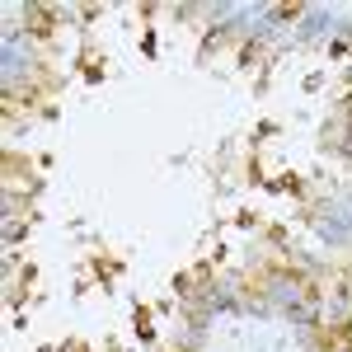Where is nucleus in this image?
<instances>
[{
	"mask_svg": "<svg viewBox=\"0 0 352 352\" xmlns=\"http://www.w3.org/2000/svg\"><path fill=\"white\" fill-rule=\"evenodd\" d=\"M52 24H56V14L47 5H33V10H28V28H33V33H47Z\"/></svg>",
	"mask_w": 352,
	"mask_h": 352,
	"instance_id": "obj_1",
	"label": "nucleus"
},
{
	"mask_svg": "<svg viewBox=\"0 0 352 352\" xmlns=\"http://www.w3.org/2000/svg\"><path fill=\"white\" fill-rule=\"evenodd\" d=\"M300 10H305V5H296V0H287V5H272L268 14H272V19H296Z\"/></svg>",
	"mask_w": 352,
	"mask_h": 352,
	"instance_id": "obj_2",
	"label": "nucleus"
}]
</instances>
